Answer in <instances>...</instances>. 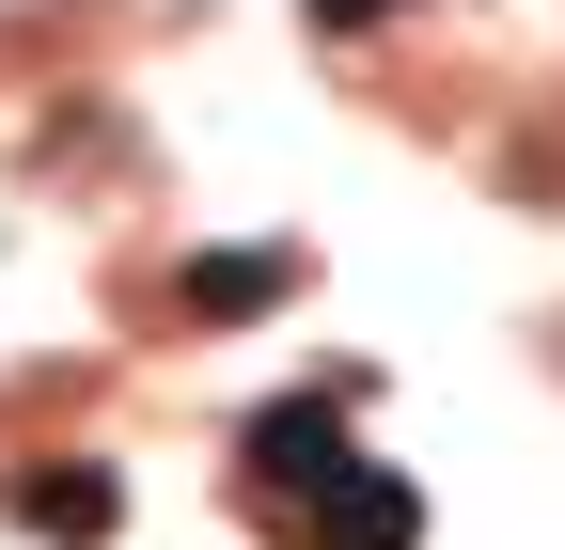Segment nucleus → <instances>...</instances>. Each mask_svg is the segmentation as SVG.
Listing matches in <instances>:
<instances>
[{"instance_id": "20e7f679", "label": "nucleus", "mask_w": 565, "mask_h": 550, "mask_svg": "<svg viewBox=\"0 0 565 550\" xmlns=\"http://www.w3.org/2000/svg\"><path fill=\"white\" fill-rule=\"evenodd\" d=\"M299 284V252H189V315H267Z\"/></svg>"}, {"instance_id": "7ed1b4c3", "label": "nucleus", "mask_w": 565, "mask_h": 550, "mask_svg": "<svg viewBox=\"0 0 565 550\" xmlns=\"http://www.w3.org/2000/svg\"><path fill=\"white\" fill-rule=\"evenodd\" d=\"M17 519H32L47 550H95V535L126 519V488H110V456H47V472H17Z\"/></svg>"}, {"instance_id": "f03ea898", "label": "nucleus", "mask_w": 565, "mask_h": 550, "mask_svg": "<svg viewBox=\"0 0 565 550\" xmlns=\"http://www.w3.org/2000/svg\"><path fill=\"white\" fill-rule=\"evenodd\" d=\"M299 535H315V550H424V488H408L393 456H345L330 488L299 504Z\"/></svg>"}, {"instance_id": "39448f33", "label": "nucleus", "mask_w": 565, "mask_h": 550, "mask_svg": "<svg viewBox=\"0 0 565 550\" xmlns=\"http://www.w3.org/2000/svg\"><path fill=\"white\" fill-rule=\"evenodd\" d=\"M315 17H330V32H362V17H393V0H315Z\"/></svg>"}, {"instance_id": "f257e3e1", "label": "nucleus", "mask_w": 565, "mask_h": 550, "mask_svg": "<svg viewBox=\"0 0 565 550\" xmlns=\"http://www.w3.org/2000/svg\"><path fill=\"white\" fill-rule=\"evenodd\" d=\"M236 472H252V504H315L330 472H345V409H330V393H282V409H252Z\"/></svg>"}]
</instances>
